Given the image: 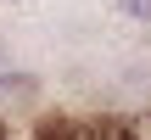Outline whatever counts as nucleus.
I'll list each match as a JSON object with an SVG mask.
<instances>
[{"label": "nucleus", "instance_id": "obj_2", "mask_svg": "<svg viewBox=\"0 0 151 140\" xmlns=\"http://www.w3.org/2000/svg\"><path fill=\"white\" fill-rule=\"evenodd\" d=\"M0 90H17V73H0Z\"/></svg>", "mask_w": 151, "mask_h": 140}, {"label": "nucleus", "instance_id": "obj_1", "mask_svg": "<svg viewBox=\"0 0 151 140\" xmlns=\"http://www.w3.org/2000/svg\"><path fill=\"white\" fill-rule=\"evenodd\" d=\"M118 11H123V17H134V22H146V28H151V0H118Z\"/></svg>", "mask_w": 151, "mask_h": 140}]
</instances>
